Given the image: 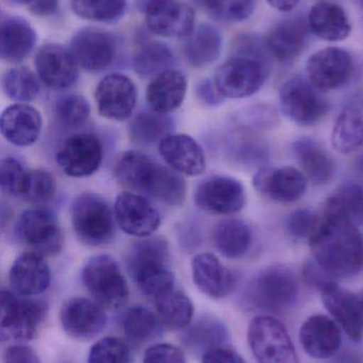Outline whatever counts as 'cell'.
<instances>
[{
  "mask_svg": "<svg viewBox=\"0 0 363 363\" xmlns=\"http://www.w3.org/2000/svg\"><path fill=\"white\" fill-rule=\"evenodd\" d=\"M264 43L268 52L277 61H294L308 44V27L303 19H286L269 32Z\"/></svg>",
  "mask_w": 363,
  "mask_h": 363,
  "instance_id": "28",
  "label": "cell"
},
{
  "mask_svg": "<svg viewBox=\"0 0 363 363\" xmlns=\"http://www.w3.org/2000/svg\"><path fill=\"white\" fill-rule=\"evenodd\" d=\"M28 170L14 157H4L0 163V185L6 194L21 196Z\"/></svg>",
  "mask_w": 363,
  "mask_h": 363,
  "instance_id": "48",
  "label": "cell"
},
{
  "mask_svg": "<svg viewBox=\"0 0 363 363\" xmlns=\"http://www.w3.org/2000/svg\"><path fill=\"white\" fill-rule=\"evenodd\" d=\"M223 47L221 32L210 23H202L192 31L185 45L188 62L194 67H205L219 59Z\"/></svg>",
  "mask_w": 363,
  "mask_h": 363,
  "instance_id": "35",
  "label": "cell"
},
{
  "mask_svg": "<svg viewBox=\"0 0 363 363\" xmlns=\"http://www.w3.org/2000/svg\"><path fill=\"white\" fill-rule=\"evenodd\" d=\"M82 281L102 308H121L129 298L125 275L111 256L100 254L90 258L82 270Z\"/></svg>",
  "mask_w": 363,
  "mask_h": 363,
  "instance_id": "7",
  "label": "cell"
},
{
  "mask_svg": "<svg viewBox=\"0 0 363 363\" xmlns=\"http://www.w3.org/2000/svg\"><path fill=\"white\" fill-rule=\"evenodd\" d=\"M104 148L93 133H76L62 143L55 155L60 169L72 178H87L102 165Z\"/></svg>",
  "mask_w": 363,
  "mask_h": 363,
  "instance_id": "13",
  "label": "cell"
},
{
  "mask_svg": "<svg viewBox=\"0 0 363 363\" xmlns=\"http://www.w3.org/2000/svg\"><path fill=\"white\" fill-rule=\"evenodd\" d=\"M212 240L222 255L236 259L244 256L251 249L253 232L246 222L229 218L222 220L215 226Z\"/></svg>",
  "mask_w": 363,
  "mask_h": 363,
  "instance_id": "34",
  "label": "cell"
},
{
  "mask_svg": "<svg viewBox=\"0 0 363 363\" xmlns=\"http://www.w3.org/2000/svg\"><path fill=\"white\" fill-rule=\"evenodd\" d=\"M187 78L176 69H168L155 76L147 86V102L151 110L170 114L183 104L187 94Z\"/></svg>",
  "mask_w": 363,
  "mask_h": 363,
  "instance_id": "29",
  "label": "cell"
},
{
  "mask_svg": "<svg viewBox=\"0 0 363 363\" xmlns=\"http://www.w3.org/2000/svg\"><path fill=\"white\" fill-rule=\"evenodd\" d=\"M50 277V269L44 256L32 251L21 254L13 262L9 274L13 291L28 298L46 291Z\"/></svg>",
  "mask_w": 363,
  "mask_h": 363,
  "instance_id": "26",
  "label": "cell"
},
{
  "mask_svg": "<svg viewBox=\"0 0 363 363\" xmlns=\"http://www.w3.org/2000/svg\"><path fill=\"white\" fill-rule=\"evenodd\" d=\"M336 363H362L355 355H343L342 357L339 358Z\"/></svg>",
  "mask_w": 363,
  "mask_h": 363,
  "instance_id": "58",
  "label": "cell"
},
{
  "mask_svg": "<svg viewBox=\"0 0 363 363\" xmlns=\"http://www.w3.org/2000/svg\"><path fill=\"white\" fill-rule=\"evenodd\" d=\"M16 238L32 252L53 256L61 251L63 234L53 211L43 207L23 211L14 226Z\"/></svg>",
  "mask_w": 363,
  "mask_h": 363,
  "instance_id": "11",
  "label": "cell"
},
{
  "mask_svg": "<svg viewBox=\"0 0 363 363\" xmlns=\"http://www.w3.org/2000/svg\"><path fill=\"white\" fill-rule=\"evenodd\" d=\"M162 159L175 172L197 177L206 170V155L202 146L187 134H170L159 143Z\"/></svg>",
  "mask_w": 363,
  "mask_h": 363,
  "instance_id": "24",
  "label": "cell"
},
{
  "mask_svg": "<svg viewBox=\"0 0 363 363\" xmlns=\"http://www.w3.org/2000/svg\"><path fill=\"white\" fill-rule=\"evenodd\" d=\"M168 241L162 237H145L130 245L126 262L143 294L157 298L174 289L175 277L168 269Z\"/></svg>",
  "mask_w": 363,
  "mask_h": 363,
  "instance_id": "3",
  "label": "cell"
},
{
  "mask_svg": "<svg viewBox=\"0 0 363 363\" xmlns=\"http://www.w3.org/2000/svg\"><path fill=\"white\" fill-rule=\"evenodd\" d=\"M202 363H245L244 359L230 347L221 345L202 354Z\"/></svg>",
  "mask_w": 363,
  "mask_h": 363,
  "instance_id": "54",
  "label": "cell"
},
{
  "mask_svg": "<svg viewBox=\"0 0 363 363\" xmlns=\"http://www.w3.org/2000/svg\"><path fill=\"white\" fill-rule=\"evenodd\" d=\"M160 323L170 330H185L193 319V303L183 292L173 289L155 298Z\"/></svg>",
  "mask_w": 363,
  "mask_h": 363,
  "instance_id": "36",
  "label": "cell"
},
{
  "mask_svg": "<svg viewBox=\"0 0 363 363\" xmlns=\"http://www.w3.org/2000/svg\"><path fill=\"white\" fill-rule=\"evenodd\" d=\"M143 363H187V358L176 345L159 343L146 350Z\"/></svg>",
  "mask_w": 363,
  "mask_h": 363,
  "instance_id": "51",
  "label": "cell"
},
{
  "mask_svg": "<svg viewBox=\"0 0 363 363\" xmlns=\"http://www.w3.org/2000/svg\"><path fill=\"white\" fill-rule=\"evenodd\" d=\"M70 220L77 238L90 247L106 245L114 236V211L97 194L77 196L70 206Z\"/></svg>",
  "mask_w": 363,
  "mask_h": 363,
  "instance_id": "5",
  "label": "cell"
},
{
  "mask_svg": "<svg viewBox=\"0 0 363 363\" xmlns=\"http://www.w3.org/2000/svg\"><path fill=\"white\" fill-rule=\"evenodd\" d=\"M70 52L79 66L96 72L108 68L117 55L114 36L97 28L79 30L70 40Z\"/></svg>",
  "mask_w": 363,
  "mask_h": 363,
  "instance_id": "17",
  "label": "cell"
},
{
  "mask_svg": "<svg viewBox=\"0 0 363 363\" xmlns=\"http://www.w3.org/2000/svg\"><path fill=\"white\" fill-rule=\"evenodd\" d=\"M136 85L125 74H108L96 87L98 112L110 121H124L129 118L136 108Z\"/></svg>",
  "mask_w": 363,
  "mask_h": 363,
  "instance_id": "18",
  "label": "cell"
},
{
  "mask_svg": "<svg viewBox=\"0 0 363 363\" xmlns=\"http://www.w3.org/2000/svg\"><path fill=\"white\" fill-rule=\"evenodd\" d=\"M273 8L281 12H290L296 8L300 0H266Z\"/></svg>",
  "mask_w": 363,
  "mask_h": 363,
  "instance_id": "57",
  "label": "cell"
},
{
  "mask_svg": "<svg viewBox=\"0 0 363 363\" xmlns=\"http://www.w3.org/2000/svg\"><path fill=\"white\" fill-rule=\"evenodd\" d=\"M320 220H321V216L310 209H296L288 217V233L296 240H302V239L309 240L319 226Z\"/></svg>",
  "mask_w": 363,
  "mask_h": 363,
  "instance_id": "47",
  "label": "cell"
},
{
  "mask_svg": "<svg viewBox=\"0 0 363 363\" xmlns=\"http://www.w3.org/2000/svg\"><path fill=\"white\" fill-rule=\"evenodd\" d=\"M307 79L322 93L347 86L356 72L353 55L343 48L328 47L313 53L307 61Z\"/></svg>",
  "mask_w": 363,
  "mask_h": 363,
  "instance_id": "12",
  "label": "cell"
},
{
  "mask_svg": "<svg viewBox=\"0 0 363 363\" xmlns=\"http://www.w3.org/2000/svg\"><path fill=\"white\" fill-rule=\"evenodd\" d=\"M300 286L296 274L286 267L264 269L251 281L247 298L254 307L270 313H285L296 305Z\"/></svg>",
  "mask_w": 363,
  "mask_h": 363,
  "instance_id": "4",
  "label": "cell"
},
{
  "mask_svg": "<svg viewBox=\"0 0 363 363\" xmlns=\"http://www.w3.org/2000/svg\"><path fill=\"white\" fill-rule=\"evenodd\" d=\"M72 10L79 17L92 21H119L126 12V0H70Z\"/></svg>",
  "mask_w": 363,
  "mask_h": 363,
  "instance_id": "42",
  "label": "cell"
},
{
  "mask_svg": "<svg viewBox=\"0 0 363 363\" xmlns=\"http://www.w3.org/2000/svg\"><path fill=\"white\" fill-rule=\"evenodd\" d=\"M4 363H40L36 352L27 345L17 343L10 345L4 352Z\"/></svg>",
  "mask_w": 363,
  "mask_h": 363,
  "instance_id": "53",
  "label": "cell"
},
{
  "mask_svg": "<svg viewBox=\"0 0 363 363\" xmlns=\"http://www.w3.org/2000/svg\"><path fill=\"white\" fill-rule=\"evenodd\" d=\"M55 114L58 121L64 127L76 128L82 125L89 119L91 108L82 96H62L55 104Z\"/></svg>",
  "mask_w": 363,
  "mask_h": 363,
  "instance_id": "44",
  "label": "cell"
},
{
  "mask_svg": "<svg viewBox=\"0 0 363 363\" xmlns=\"http://www.w3.org/2000/svg\"><path fill=\"white\" fill-rule=\"evenodd\" d=\"M0 130L2 136L14 146H31L40 138L42 117L29 104H13L2 112Z\"/></svg>",
  "mask_w": 363,
  "mask_h": 363,
  "instance_id": "27",
  "label": "cell"
},
{
  "mask_svg": "<svg viewBox=\"0 0 363 363\" xmlns=\"http://www.w3.org/2000/svg\"><path fill=\"white\" fill-rule=\"evenodd\" d=\"M143 10L151 33L164 38H183L194 30V11L181 0H146Z\"/></svg>",
  "mask_w": 363,
  "mask_h": 363,
  "instance_id": "14",
  "label": "cell"
},
{
  "mask_svg": "<svg viewBox=\"0 0 363 363\" xmlns=\"http://www.w3.org/2000/svg\"><path fill=\"white\" fill-rule=\"evenodd\" d=\"M194 201L207 213L230 216L244 207L246 194L244 186L237 179L215 176L198 184L194 192Z\"/></svg>",
  "mask_w": 363,
  "mask_h": 363,
  "instance_id": "15",
  "label": "cell"
},
{
  "mask_svg": "<svg viewBox=\"0 0 363 363\" xmlns=\"http://www.w3.org/2000/svg\"><path fill=\"white\" fill-rule=\"evenodd\" d=\"M359 298H360V304H362V317H363V290L362 291H360L359 294Z\"/></svg>",
  "mask_w": 363,
  "mask_h": 363,
  "instance_id": "59",
  "label": "cell"
},
{
  "mask_svg": "<svg viewBox=\"0 0 363 363\" xmlns=\"http://www.w3.org/2000/svg\"><path fill=\"white\" fill-rule=\"evenodd\" d=\"M308 27L318 38L339 42L349 38L351 21L342 6L334 2H318L308 15Z\"/></svg>",
  "mask_w": 363,
  "mask_h": 363,
  "instance_id": "30",
  "label": "cell"
},
{
  "mask_svg": "<svg viewBox=\"0 0 363 363\" xmlns=\"http://www.w3.org/2000/svg\"><path fill=\"white\" fill-rule=\"evenodd\" d=\"M175 57L163 43L151 42L142 47L134 55V68L141 77L157 76L172 69Z\"/></svg>",
  "mask_w": 363,
  "mask_h": 363,
  "instance_id": "39",
  "label": "cell"
},
{
  "mask_svg": "<svg viewBox=\"0 0 363 363\" xmlns=\"http://www.w3.org/2000/svg\"><path fill=\"white\" fill-rule=\"evenodd\" d=\"M229 338L227 328L217 318L204 317L190 324L183 334V342L194 351L202 354L213 347L225 345Z\"/></svg>",
  "mask_w": 363,
  "mask_h": 363,
  "instance_id": "37",
  "label": "cell"
},
{
  "mask_svg": "<svg viewBox=\"0 0 363 363\" xmlns=\"http://www.w3.org/2000/svg\"><path fill=\"white\" fill-rule=\"evenodd\" d=\"M173 121L166 114L147 111L136 115L129 125L130 138L141 145L158 143L172 132Z\"/></svg>",
  "mask_w": 363,
  "mask_h": 363,
  "instance_id": "38",
  "label": "cell"
},
{
  "mask_svg": "<svg viewBox=\"0 0 363 363\" xmlns=\"http://www.w3.org/2000/svg\"><path fill=\"white\" fill-rule=\"evenodd\" d=\"M2 89L11 100L25 104L38 96L40 83L29 68L21 66L6 70L2 77Z\"/></svg>",
  "mask_w": 363,
  "mask_h": 363,
  "instance_id": "41",
  "label": "cell"
},
{
  "mask_svg": "<svg viewBox=\"0 0 363 363\" xmlns=\"http://www.w3.org/2000/svg\"><path fill=\"white\" fill-rule=\"evenodd\" d=\"M47 307L42 301L2 290L0 296V336L4 342L21 343L36 336Z\"/></svg>",
  "mask_w": 363,
  "mask_h": 363,
  "instance_id": "6",
  "label": "cell"
},
{
  "mask_svg": "<svg viewBox=\"0 0 363 363\" xmlns=\"http://www.w3.org/2000/svg\"><path fill=\"white\" fill-rule=\"evenodd\" d=\"M292 150L307 180L315 185H324L332 180L334 160L317 140L310 138H298L294 142Z\"/></svg>",
  "mask_w": 363,
  "mask_h": 363,
  "instance_id": "31",
  "label": "cell"
},
{
  "mask_svg": "<svg viewBox=\"0 0 363 363\" xmlns=\"http://www.w3.org/2000/svg\"><path fill=\"white\" fill-rule=\"evenodd\" d=\"M281 111L288 119L311 127L321 121L330 111V104L308 79L296 76L283 83L279 91Z\"/></svg>",
  "mask_w": 363,
  "mask_h": 363,
  "instance_id": "9",
  "label": "cell"
},
{
  "mask_svg": "<svg viewBox=\"0 0 363 363\" xmlns=\"http://www.w3.org/2000/svg\"><path fill=\"white\" fill-rule=\"evenodd\" d=\"M159 318L143 306H134L126 311L123 318V330L126 338L134 345L151 340L159 328Z\"/></svg>",
  "mask_w": 363,
  "mask_h": 363,
  "instance_id": "40",
  "label": "cell"
},
{
  "mask_svg": "<svg viewBox=\"0 0 363 363\" xmlns=\"http://www.w3.org/2000/svg\"><path fill=\"white\" fill-rule=\"evenodd\" d=\"M36 72L46 86L64 89L78 80V63L67 49L58 44H47L36 55Z\"/></svg>",
  "mask_w": 363,
  "mask_h": 363,
  "instance_id": "21",
  "label": "cell"
},
{
  "mask_svg": "<svg viewBox=\"0 0 363 363\" xmlns=\"http://www.w3.org/2000/svg\"><path fill=\"white\" fill-rule=\"evenodd\" d=\"M113 211L121 230L136 238L151 236L161 223L157 209L145 196L136 192H121L117 196Z\"/></svg>",
  "mask_w": 363,
  "mask_h": 363,
  "instance_id": "16",
  "label": "cell"
},
{
  "mask_svg": "<svg viewBox=\"0 0 363 363\" xmlns=\"http://www.w3.org/2000/svg\"><path fill=\"white\" fill-rule=\"evenodd\" d=\"M55 191L57 184L50 172L44 169L28 170L21 198L31 204H47L55 198Z\"/></svg>",
  "mask_w": 363,
  "mask_h": 363,
  "instance_id": "43",
  "label": "cell"
},
{
  "mask_svg": "<svg viewBox=\"0 0 363 363\" xmlns=\"http://www.w3.org/2000/svg\"><path fill=\"white\" fill-rule=\"evenodd\" d=\"M36 33L25 19L9 17L1 23L0 53L4 61L17 63L29 55L36 46Z\"/></svg>",
  "mask_w": 363,
  "mask_h": 363,
  "instance_id": "32",
  "label": "cell"
},
{
  "mask_svg": "<svg viewBox=\"0 0 363 363\" xmlns=\"http://www.w3.org/2000/svg\"><path fill=\"white\" fill-rule=\"evenodd\" d=\"M332 145L338 152L350 155L363 146V102L347 104L336 119Z\"/></svg>",
  "mask_w": 363,
  "mask_h": 363,
  "instance_id": "33",
  "label": "cell"
},
{
  "mask_svg": "<svg viewBox=\"0 0 363 363\" xmlns=\"http://www.w3.org/2000/svg\"><path fill=\"white\" fill-rule=\"evenodd\" d=\"M303 277L309 286L320 290L324 289L326 286L336 281V279L325 269L322 268L315 259L309 260L304 264Z\"/></svg>",
  "mask_w": 363,
  "mask_h": 363,
  "instance_id": "52",
  "label": "cell"
},
{
  "mask_svg": "<svg viewBox=\"0 0 363 363\" xmlns=\"http://www.w3.org/2000/svg\"><path fill=\"white\" fill-rule=\"evenodd\" d=\"M277 111L270 106H257L249 108L244 115V123L249 130L266 131L278 123Z\"/></svg>",
  "mask_w": 363,
  "mask_h": 363,
  "instance_id": "50",
  "label": "cell"
},
{
  "mask_svg": "<svg viewBox=\"0 0 363 363\" xmlns=\"http://www.w3.org/2000/svg\"><path fill=\"white\" fill-rule=\"evenodd\" d=\"M196 94H197L198 98L208 106H219V104H223L224 99H225L217 91L215 82L210 80L200 82L196 89Z\"/></svg>",
  "mask_w": 363,
  "mask_h": 363,
  "instance_id": "56",
  "label": "cell"
},
{
  "mask_svg": "<svg viewBox=\"0 0 363 363\" xmlns=\"http://www.w3.org/2000/svg\"><path fill=\"white\" fill-rule=\"evenodd\" d=\"M358 4H359L360 8L363 10V0H357Z\"/></svg>",
  "mask_w": 363,
  "mask_h": 363,
  "instance_id": "60",
  "label": "cell"
},
{
  "mask_svg": "<svg viewBox=\"0 0 363 363\" xmlns=\"http://www.w3.org/2000/svg\"><path fill=\"white\" fill-rule=\"evenodd\" d=\"M60 321L64 332L80 341L97 337L107 324L104 309L96 302L85 298L66 301L60 311Z\"/></svg>",
  "mask_w": 363,
  "mask_h": 363,
  "instance_id": "20",
  "label": "cell"
},
{
  "mask_svg": "<svg viewBox=\"0 0 363 363\" xmlns=\"http://www.w3.org/2000/svg\"><path fill=\"white\" fill-rule=\"evenodd\" d=\"M337 196L350 219L355 224H363V183L345 184Z\"/></svg>",
  "mask_w": 363,
  "mask_h": 363,
  "instance_id": "49",
  "label": "cell"
},
{
  "mask_svg": "<svg viewBox=\"0 0 363 363\" xmlns=\"http://www.w3.org/2000/svg\"><path fill=\"white\" fill-rule=\"evenodd\" d=\"M300 341L304 351L315 359L334 357L342 345L340 326L324 315L309 317L300 330Z\"/></svg>",
  "mask_w": 363,
  "mask_h": 363,
  "instance_id": "23",
  "label": "cell"
},
{
  "mask_svg": "<svg viewBox=\"0 0 363 363\" xmlns=\"http://www.w3.org/2000/svg\"><path fill=\"white\" fill-rule=\"evenodd\" d=\"M16 4L27 6L30 12L38 16H49L57 12L59 0H9Z\"/></svg>",
  "mask_w": 363,
  "mask_h": 363,
  "instance_id": "55",
  "label": "cell"
},
{
  "mask_svg": "<svg viewBox=\"0 0 363 363\" xmlns=\"http://www.w3.org/2000/svg\"><path fill=\"white\" fill-rule=\"evenodd\" d=\"M207 11L217 18L242 21L253 14L256 0H198Z\"/></svg>",
  "mask_w": 363,
  "mask_h": 363,
  "instance_id": "46",
  "label": "cell"
},
{
  "mask_svg": "<svg viewBox=\"0 0 363 363\" xmlns=\"http://www.w3.org/2000/svg\"><path fill=\"white\" fill-rule=\"evenodd\" d=\"M268 74L266 62L236 55L217 68L213 82L224 98L243 99L259 91Z\"/></svg>",
  "mask_w": 363,
  "mask_h": 363,
  "instance_id": "10",
  "label": "cell"
},
{
  "mask_svg": "<svg viewBox=\"0 0 363 363\" xmlns=\"http://www.w3.org/2000/svg\"><path fill=\"white\" fill-rule=\"evenodd\" d=\"M322 301L332 319L343 328L354 342H360L363 337V317L359 294L330 284L321 290Z\"/></svg>",
  "mask_w": 363,
  "mask_h": 363,
  "instance_id": "22",
  "label": "cell"
},
{
  "mask_svg": "<svg viewBox=\"0 0 363 363\" xmlns=\"http://www.w3.org/2000/svg\"><path fill=\"white\" fill-rule=\"evenodd\" d=\"M307 181L303 172L291 166L264 167L253 178L254 187L260 194L279 203L300 200L306 192Z\"/></svg>",
  "mask_w": 363,
  "mask_h": 363,
  "instance_id": "19",
  "label": "cell"
},
{
  "mask_svg": "<svg viewBox=\"0 0 363 363\" xmlns=\"http://www.w3.org/2000/svg\"><path fill=\"white\" fill-rule=\"evenodd\" d=\"M87 363H131V352L121 339L106 337L94 343Z\"/></svg>",
  "mask_w": 363,
  "mask_h": 363,
  "instance_id": "45",
  "label": "cell"
},
{
  "mask_svg": "<svg viewBox=\"0 0 363 363\" xmlns=\"http://www.w3.org/2000/svg\"><path fill=\"white\" fill-rule=\"evenodd\" d=\"M247 341L258 363H300L287 328L273 315L254 318Z\"/></svg>",
  "mask_w": 363,
  "mask_h": 363,
  "instance_id": "8",
  "label": "cell"
},
{
  "mask_svg": "<svg viewBox=\"0 0 363 363\" xmlns=\"http://www.w3.org/2000/svg\"><path fill=\"white\" fill-rule=\"evenodd\" d=\"M309 245L313 259L335 279L354 277L363 269V235L335 194L326 201L323 213Z\"/></svg>",
  "mask_w": 363,
  "mask_h": 363,
  "instance_id": "1",
  "label": "cell"
},
{
  "mask_svg": "<svg viewBox=\"0 0 363 363\" xmlns=\"http://www.w3.org/2000/svg\"><path fill=\"white\" fill-rule=\"evenodd\" d=\"M191 268L194 284L209 298H225L236 287V273L226 268L213 254H198L192 259Z\"/></svg>",
  "mask_w": 363,
  "mask_h": 363,
  "instance_id": "25",
  "label": "cell"
},
{
  "mask_svg": "<svg viewBox=\"0 0 363 363\" xmlns=\"http://www.w3.org/2000/svg\"><path fill=\"white\" fill-rule=\"evenodd\" d=\"M114 176L126 189L146 194L170 206H180L185 202L187 186L179 172L140 151L121 155L115 163Z\"/></svg>",
  "mask_w": 363,
  "mask_h": 363,
  "instance_id": "2",
  "label": "cell"
}]
</instances>
